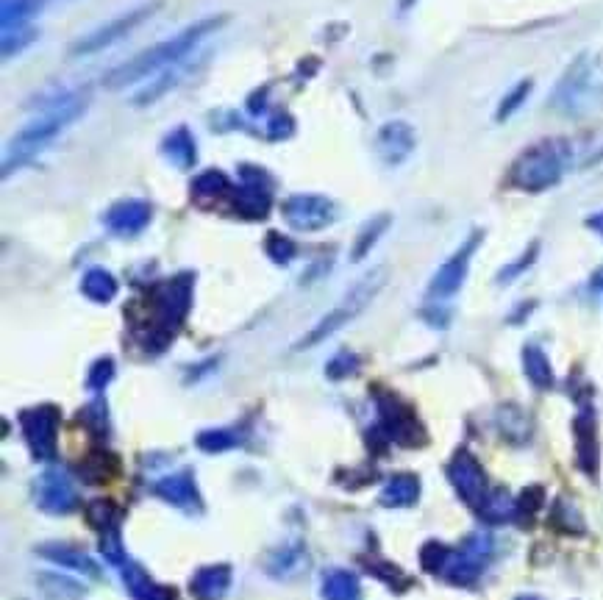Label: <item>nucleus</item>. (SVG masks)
Listing matches in <instances>:
<instances>
[{
	"mask_svg": "<svg viewBox=\"0 0 603 600\" xmlns=\"http://www.w3.org/2000/svg\"><path fill=\"white\" fill-rule=\"evenodd\" d=\"M56 3H64V0H3V31L23 28L31 17H37Z\"/></svg>",
	"mask_w": 603,
	"mask_h": 600,
	"instance_id": "nucleus-14",
	"label": "nucleus"
},
{
	"mask_svg": "<svg viewBox=\"0 0 603 600\" xmlns=\"http://www.w3.org/2000/svg\"><path fill=\"white\" fill-rule=\"evenodd\" d=\"M162 9V0H148V3H139L134 9H128L126 14H117L109 23L98 25L95 31H89L81 39L73 42L70 53L73 56H89V53H101V50L112 48L114 42L126 39V34H131L137 25H142L145 20H151L153 14Z\"/></svg>",
	"mask_w": 603,
	"mask_h": 600,
	"instance_id": "nucleus-4",
	"label": "nucleus"
},
{
	"mask_svg": "<svg viewBox=\"0 0 603 600\" xmlns=\"http://www.w3.org/2000/svg\"><path fill=\"white\" fill-rule=\"evenodd\" d=\"M473 245H476V239H473L467 248L459 250L451 262L434 275V281H431V295H451V292H456V289L462 287L467 273V259H470V253H473Z\"/></svg>",
	"mask_w": 603,
	"mask_h": 600,
	"instance_id": "nucleus-13",
	"label": "nucleus"
},
{
	"mask_svg": "<svg viewBox=\"0 0 603 600\" xmlns=\"http://www.w3.org/2000/svg\"><path fill=\"white\" fill-rule=\"evenodd\" d=\"M381 284H384V270L378 267V270H373V273H367L365 278H359L356 284L351 287V292L345 295V298L331 309V312L320 320V323L306 334V337L298 342V350H309L315 348V345H320L323 339L331 337L334 331H340L342 325L351 323L356 314L365 312V306L370 303V300L376 298V292L381 289Z\"/></svg>",
	"mask_w": 603,
	"mask_h": 600,
	"instance_id": "nucleus-3",
	"label": "nucleus"
},
{
	"mask_svg": "<svg viewBox=\"0 0 603 600\" xmlns=\"http://www.w3.org/2000/svg\"><path fill=\"white\" fill-rule=\"evenodd\" d=\"M267 253L273 256V262L287 264L292 256H295V245L289 242L287 237H278V234H270L267 237Z\"/></svg>",
	"mask_w": 603,
	"mask_h": 600,
	"instance_id": "nucleus-24",
	"label": "nucleus"
},
{
	"mask_svg": "<svg viewBox=\"0 0 603 600\" xmlns=\"http://www.w3.org/2000/svg\"><path fill=\"white\" fill-rule=\"evenodd\" d=\"M528 370H531V378H534L537 384H548V381H551V370H548V364L542 362V356L537 350L528 353Z\"/></svg>",
	"mask_w": 603,
	"mask_h": 600,
	"instance_id": "nucleus-26",
	"label": "nucleus"
},
{
	"mask_svg": "<svg viewBox=\"0 0 603 600\" xmlns=\"http://www.w3.org/2000/svg\"><path fill=\"white\" fill-rule=\"evenodd\" d=\"M81 292H84L89 300H95V303H109V300L117 295V281H114L112 273L95 267V270H89V273L84 275Z\"/></svg>",
	"mask_w": 603,
	"mask_h": 600,
	"instance_id": "nucleus-16",
	"label": "nucleus"
},
{
	"mask_svg": "<svg viewBox=\"0 0 603 600\" xmlns=\"http://www.w3.org/2000/svg\"><path fill=\"white\" fill-rule=\"evenodd\" d=\"M239 442V437L234 431H223V428H217V431H203L201 437H198V445L203 450H228L234 448Z\"/></svg>",
	"mask_w": 603,
	"mask_h": 600,
	"instance_id": "nucleus-22",
	"label": "nucleus"
},
{
	"mask_svg": "<svg viewBox=\"0 0 603 600\" xmlns=\"http://www.w3.org/2000/svg\"><path fill=\"white\" fill-rule=\"evenodd\" d=\"M106 228L117 234V237H137L145 225L151 223V206L145 200L128 198L114 203L112 209L103 217Z\"/></svg>",
	"mask_w": 603,
	"mask_h": 600,
	"instance_id": "nucleus-9",
	"label": "nucleus"
},
{
	"mask_svg": "<svg viewBox=\"0 0 603 600\" xmlns=\"http://www.w3.org/2000/svg\"><path fill=\"white\" fill-rule=\"evenodd\" d=\"M412 492H415V481L406 478V475H398V478H392L390 484H387V489H384V503H392V506L409 503V500H412Z\"/></svg>",
	"mask_w": 603,
	"mask_h": 600,
	"instance_id": "nucleus-21",
	"label": "nucleus"
},
{
	"mask_svg": "<svg viewBox=\"0 0 603 600\" xmlns=\"http://www.w3.org/2000/svg\"><path fill=\"white\" fill-rule=\"evenodd\" d=\"M37 39V31L31 25L23 28H12V31H3V59H12L20 50L28 48L31 42Z\"/></svg>",
	"mask_w": 603,
	"mask_h": 600,
	"instance_id": "nucleus-20",
	"label": "nucleus"
},
{
	"mask_svg": "<svg viewBox=\"0 0 603 600\" xmlns=\"http://www.w3.org/2000/svg\"><path fill=\"white\" fill-rule=\"evenodd\" d=\"M159 495L164 500H170L173 506H184V509H192L195 503H198V492H195V484H192V478L187 473H178L170 475V478H164L162 484H159Z\"/></svg>",
	"mask_w": 603,
	"mask_h": 600,
	"instance_id": "nucleus-15",
	"label": "nucleus"
},
{
	"mask_svg": "<svg viewBox=\"0 0 603 600\" xmlns=\"http://www.w3.org/2000/svg\"><path fill=\"white\" fill-rule=\"evenodd\" d=\"M376 150L384 159V164H401L412 156L415 150V131L412 125L403 120H392L378 128L376 134Z\"/></svg>",
	"mask_w": 603,
	"mask_h": 600,
	"instance_id": "nucleus-8",
	"label": "nucleus"
},
{
	"mask_svg": "<svg viewBox=\"0 0 603 600\" xmlns=\"http://www.w3.org/2000/svg\"><path fill=\"white\" fill-rule=\"evenodd\" d=\"M112 375H114L112 359H98V362L92 364V370H89L87 375V387L98 392V389H103L109 381H112Z\"/></svg>",
	"mask_w": 603,
	"mask_h": 600,
	"instance_id": "nucleus-23",
	"label": "nucleus"
},
{
	"mask_svg": "<svg viewBox=\"0 0 603 600\" xmlns=\"http://www.w3.org/2000/svg\"><path fill=\"white\" fill-rule=\"evenodd\" d=\"M590 75H592L590 62H587V59H578V62L567 70L565 78H562V84H559V89H556L553 100L562 103L565 109H573L576 103H581L584 92L590 89Z\"/></svg>",
	"mask_w": 603,
	"mask_h": 600,
	"instance_id": "nucleus-12",
	"label": "nucleus"
},
{
	"mask_svg": "<svg viewBox=\"0 0 603 600\" xmlns=\"http://www.w3.org/2000/svg\"><path fill=\"white\" fill-rule=\"evenodd\" d=\"M162 153L167 162L178 167V170H192V164L198 159L195 153V137L187 125H176L170 134H164L162 139Z\"/></svg>",
	"mask_w": 603,
	"mask_h": 600,
	"instance_id": "nucleus-11",
	"label": "nucleus"
},
{
	"mask_svg": "<svg viewBox=\"0 0 603 600\" xmlns=\"http://www.w3.org/2000/svg\"><path fill=\"white\" fill-rule=\"evenodd\" d=\"M228 189H231V184H228L226 173H220V170H206V173H201L192 181V195L198 200L220 198V195H226Z\"/></svg>",
	"mask_w": 603,
	"mask_h": 600,
	"instance_id": "nucleus-18",
	"label": "nucleus"
},
{
	"mask_svg": "<svg viewBox=\"0 0 603 600\" xmlns=\"http://www.w3.org/2000/svg\"><path fill=\"white\" fill-rule=\"evenodd\" d=\"M37 503L45 512H70L76 506V492L70 487L67 475L59 473V470L42 475L37 484Z\"/></svg>",
	"mask_w": 603,
	"mask_h": 600,
	"instance_id": "nucleus-10",
	"label": "nucleus"
},
{
	"mask_svg": "<svg viewBox=\"0 0 603 600\" xmlns=\"http://www.w3.org/2000/svg\"><path fill=\"white\" fill-rule=\"evenodd\" d=\"M281 212L292 228L298 231H320L337 220V206L326 195H292L281 203Z\"/></svg>",
	"mask_w": 603,
	"mask_h": 600,
	"instance_id": "nucleus-6",
	"label": "nucleus"
},
{
	"mask_svg": "<svg viewBox=\"0 0 603 600\" xmlns=\"http://www.w3.org/2000/svg\"><path fill=\"white\" fill-rule=\"evenodd\" d=\"M353 370H356V359L353 356H337L334 362L328 364V375L331 378H342V375H353Z\"/></svg>",
	"mask_w": 603,
	"mask_h": 600,
	"instance_id": "nucleus-27",
	"label": "nucleus"
},
{
	"mask_svg": "<svg viewBox=\"0 0 603 600\" xmlns=\"http://www.w3.org/2000/svg\"><path fill=\"white\" fill-rule=\"evenodd\" d=\"M387 223H390V217L387 214H381V217H376V220H370V223L362 228V234H359V239H356V248H353L351 259L353 262H359V259H365L367 250L376 245L378 234H384V228H387Z\"/></svg>",
	"mask_w": 603,
	"mask_h": 600,
	"instance_id": "nucleus-19",
	"label": "nucleus"
},
{
	"mask_svg": "<svg viewBox=\"0 0 603 600\" xmlns=\"http://www.w3.org/2000/svg\"><path fill=\"white\" fill-rule=\"evenodd\" d=\"M181 70H184V62L156 75V81L148 84V87L142 89L137 98H134V106H151V103H156V100L162 98L164 92H170V89L176 87L178 78H181Z\"/></svg>",
	"mask_w": 603,
	"mask_h": 600,
	"instance_id": "nucleus-17",
	"label": "nucleus"
},
{
	"mask_svg": "<svg viewBox=\"0 0 603 600\" xmlns=\"http://www.w3.org/2000/svg\"><path fill=\"white\" fill-rule=\"evenodd\" d=\"M528 89H531V84H528V81H523V84H520V87H517L515 92L509 95V98L503 100V103H501V112H498V120H503V117H509V114H512V112H517V106H520V103L526 100Z\"/></svg>",
	"mask_w": 603,
	"mask_h": 600,
	"instance_id": "nucleus-25",
	"label": "nucleus"
},
{
	"mask_svg": "<svg viewBox=\"0 0 603 600\" xmlns=\"http://www.w3.org/2000/svg\"><path fill=\"white\" fill-rule=\"evenodd\" d=\"M228 23V14H214V17H203L198 23L187 25L184 31H178L176 37L164 39L153 48L142 50L134 59H128L120 67H114L103 75V87L106 89H126L131 84H137L148 75H159L170 67H176L187 59L192 50L201 45L203 39L212 37L217 28H223Z\"/></svg>",
	"mask_w": 603,
	"mask_h": 600,
	"instance_id": "nucleus-1",
	"label": "nucleus"
},
{
	"mask_svg": "<svg viewBox=\"0 0 603 600\" xmlns=\"http://www.w3.org/2000/svg\"><path fill=\"white\" fill-rule=\"evenodd\" d=\"M20 423H23V434H26L34 456H39V459H51L53 448H56L59 412H56L53 406H37V409L23 412Z\"/></svg>",
	"mask_w": 603,
	"mask_h": 600,
	"instance_id": "nucleus-7",
	"label": "nucleus"
},
{
	"mask_svg": "<svg viewBox=\"0 0 603 600\" xmlns=\"http://www.w3.org/2000/svg\"><path fill=\"white\" fill-rule=\"evenodd\" d=\"M87 106L89 89H70L64 98L51 103V106L42 112V117H37L34 123H28L26 128H20V131L14 134L12 142H9L6 156H3V178H9L12 170L31 162L39 150L62 134L67 125L76 123L78 117L87 112Z\"/></svg>",
	"mask_w": 603,
	"mask_h": 600,
	"instance_id": "nucleus-2",
	"label": "nucleus"
},
{
	"mask_svg": "<svg viewBox=\"0 0 603 600\" xmlns=\"http://www.w3.org/2000/svg\"><path fill=\"white\" fill-rule=\"evenodd\" d=\"M562 175V156L553 145L526 150L515 164V181L523 189H545Z\"/></svg>",
	"mask_w": 603,
	"mask_h": 600,
	"instance_id": "nucleus-5",
	"label": "nucleus"
}]
</instances>
